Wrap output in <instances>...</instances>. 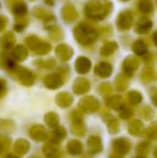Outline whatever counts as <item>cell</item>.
Listing matches in <instances>:
<instances>
[{"label":"cell","mask_w":157,"mask_h":158,"mask_svg":"<svg viewBox=\"0 0 157 158\" xmlns=\"http://www.w3.org/2000/svg\"><path fill=\"white\" fill-rule=\"evenodd\" d=\"M113 11L110 0H88L84 6V13L93 21H103Z\"/></svg>","instance_id":"1"},{"label":"cell","mask_w":157,"mask_h":158,"mask_svg":"<svg viewBox=\"0 0 157 158\" xmlns=\"http://www.w3.org/2000/svg\"><path fill=\"white\" fill-rule=\"evenodd\" d=\"M99 32L93 25L85 22L78 24L73 29V37L81 45L89 46L98 39Z\"/></svg>","instance_id":"2"},{"label":"cell","mask_w":157,"mask_h":158,"mask_svg":"<svg viewBox=\"0 0 157 158\" xmlns=\"http://www.w3.org/2000/svg\"><path fill=\"white\" fill-rule=\"evenodd\" d=\"M25 43L32 51L34 54L39 55V56H43V55L48 54L51 52V50H52L51 43L43 41V40H41L40 38L34 35H28L25 39Z\"/></svg>","instance_id":"3"},{"label":"cell","mask_w":157,"mask_h":158,"mask_svg":"<svg viewBox=\"0 0 157 158\" xmlns=\"http://www.w3.org/2000/svg\"><path fill=\"white\" fill-rule=\"evenodd\" d=\"M134 24V16L132 13L129 10H124L118 14V19H116V26L118 29L121 31H127L131 28Z\"/></svg>","instance_id":"4"},{"label":"cell","mask_w":157,"mask_h":158,"mask_svg":"<svg viewBox=\"0 0 157 158\" xmlns=\"http://www.w3.org/2000/svg\"><path fill=\"white\" fill-rule=\"evenodd\" d=\"M11 11L16 19H24L28 13L27 4L23 0H8Z\"/></svg>","instance_id":"5"},{"label":"cell","mask_w":157,"mask_h":158,"mask_svg":"<svg viewBox=\"0 0 157 158\" xmlns=\"http://www.w3.org/2000/svg\"><path fill=\"white\" fill-rule=\"evenodd\" d=\"M13 72L16 74V77L23 85L25 86H31L35 83V74L28 69L24 67L17 66Z\"/></svg>","instance_id":"6"},{"label":"cell","mask_w":157,"mask_h":158,"mask_svg":"<svg viewBox=\"0 0 157 158\" xmlns=\"http://www.w3.org/2000/svg\"><path fill=\"white\" fill-rule=\"evenodd\" d=\"M55 55L60 61L66 63L73 56V48L68 44H59L55 48Z\"/></svg>","instance_id":"7"},{"label":"cell","mask_w":157,"mask_h":158,"mask_svg":"<svg viewBox=\"0 0 157 158\" xmlns=\"http://www.w3.org/2000/svg\"><path fill=\"white\" fill-rule=\"evenodd\" d=\"M98 106H99L98 100H97L96 98L92 97V96L83 98L79 103L80 110H82L83 112H86V113L95 112V111L98 109Z\"/></svg>","instance_id":"8"},{"label":"cell","mask_w":157,"mask_h":158,"mask_svg":"<svg viewBox=\"0 0 157 158\" xmlns=\"http://www.w3.org/2000/svg\"><path fill=\"white\" fill-rule=\"evenodd\" d=\"M123 71L126 75H131L140 67V60L136 56H127L123 61Z\"/></svg>","instance_id":"9"},{"label":"cell","mask_w":157,"mask_h":158,"mask_svg":"<svg viewBox=\"0 0 157 158\" xmlns=\"http://www.w3.org/2000/svg\"><path fill=\"white\" fill-rule=\"evenodd\" d=\"M78 16V11L72 4H66L61 9V19L65 23H73L74 21H76Z\"/></svg>","instance_id":"10"},{"label":"cell","mask_w":157,"mask_h":158,"mask_svg":"<svg viewBox=\"0 0 157 158\" xmlns=\"http://www.w3.org/2000/svg\"><path fill=\"white\" fill-rule=\"evenodd\" d=\"M32 15L36 19L43 21L45 23V25H48L50 23H55V17L53 15V13H51L50 11L45 10V9L41 8V6H36L32 10Z\"/></svg>","instance_id":"11"},{"label":"cell","mask_w":157,"mask_h":158,"mask_svg":"<svg viewBox=\"0 0 157 158\" xmlns=\"http://www.w3.org/2000/svg\"><path fill=\"white\" fill-rule=\"evenodd\" d=\"M64 84V80L58 73H51L44 77V85L48 89H57Z\"/></svg>","instance_id":"12"},{"label":"cell","mask_w":157,"mask_h":158,"mask_svg":"<svg viewBox=\"0 0 157 158\" xmlns=\"http://www.w3.org/2000/svg\"><path fill=\"white\" fill-rule=\"evenodd\" d=\"M113 148L118 155H125L127 154L130 151V148H131V144L128 141V139L126 138H119V139H116L113 141Z\"/></svg>","instance_id":"13"},{"label":"cell","mask_w":157,"mask_h":158,"mask_svg":"<svg viewBox=\"0 0 157 158\" xmlns=\"http://www.w3.org/2000/svg\"><path fill=\"white\" fill-rule=\"evenodd\" d=\"M76 72L80 74H86L89 72L90 68H92V61L85 56H80L76 58V63H74Z\"/></svg>","instance_id":"14"},{"label":"cell","mask_w":157,"mask_h":158,"mask_svg":"<svg viewBox=\"0 0 157 158\" xmlns=\"http://www.w3.org/2000/svg\"><path fill=\"white\" fill-rule=\"evenodd\" d=\"M15 35L11 31H6L0 37V45L3 50H12L15 45Z\"/></svg>","instance_id":"15"},{"label":"cell","mask_w":157,"mask_h":158,"mask_svg":"<svg viewBox=\"0 0 157 158\" xmlns=\"http://www.w3.org/2000/svg\"><path fill=\"white\" fill-rule=\"evenodd\" d=\"M152 26H153V23L151 19L142 17L137 22L136 26H134V31L138 35H145L152 29Z\"/></svg>","instance_id":"16"},{"label":"cell","mask_w":157,"mask_h":158,"mask_svg":"<svg viewBox=\"0 0 157 158\" xmlns=\"http://www.w3.org/2000/svg\"><path fill=\"white\" fill-rule=\"evenodd\" d=\"M112 71H113V68H112L111 64L105 63V61L99 63L95 67V73H96V75H98L99 77H102V79L109 77L112 74Z\"/></svg>","instance_id":"17"},{"label":"cell","mask_w":157,"mask_h":158,"mask_svg":"<svg viewBox=\"0 0 157 158\" xmlns=\"http://www.w3.org/2000/svg\"><path fill=\"white\" fill-rule=\"evenodd\" d=\"M0 67L9 72H13L16 69V61L13 58H11L6 53L0 54Z\"/></svg>","instance_id":"18"},{"label":"cell","mask_w":157,"mask_h":158,"mask_svg":"<svg viewBox=\"0 0 157 158\" xmlns=\"http://www.w3.org/2000/svg\"><path fill=\"white\" fill-rule=\"evenodd\" d=\"M27 57H28V50L25 45L19 44V45L14 46V48L12 51V58L15 61L22 63V61L26 60Z\"/></svg>","instance_id":"19"},{"label":"cell","mask_w":157,"mask_h":158,"mask_svg":"<svg viewBox=\"0 0 157 158\" xmlns=\"http://www.w3.org/2000/svg\"><path fill=\"white\" fill-rule=\"evenodd\" d=\"M90 88V84L84 77H79L73 83V90L76 95H83L87 93Z\"/></svg>","instance_id":"20"},{"label":"cell","mask_w":157,"mask_h":158,"mask_svg":"<svg viewBox=\"0 0 157 158\" xmlns=\"http://www.w3.org/2000/svg\"><path fill=\"white\" fill-rule=\"evenodd\" d=\"M118 45L116 42L114 41H108L105 42V44L102 45V48H100V54L102 56H111L112 54L118 51Z\"/></svg>","instance_id":"21"},{"label":"cell","mask_w":157,"mask_h":158,"mask_svg":"<svg viewBox=\"0 0 157 158\" xmlns=\"http://www.w3.org/2000/svg\"><path fill=\"white\" fill-rule=\"evenodd\" d=\"M88 151L90 154H97L102 150V145H101V141L98 137H90L87 142Z\"/></svg>","instance_id":"22"},{"label":"cell","mask_w":157,"mask_h":158,"mask_svg":"<svg viewBox=\"0 0 157 158\" xmlns=\"http://www.w3.org/2000/svg\"><path fill=\"white\" fill-rule=\"evenodd\" d=\"M132 52L138 56H144L147 53V45L143 40H136L132 43Z\"/></svg>","instance_id":"23"},{"label":"cell","mask_w":157,"mask_h":158,"mask_svg":"<svg viewBox=\"0 0 157 158\" xmlns=\"http://www.w3.org/2000/svg\"><path fill=\"white\" fill-rule=\"evenodd\" d=\"M72 101H73L72 96L70 95L69 93H66V92L59 93L56 97L57 104H59V106H61V108H67V106H69L70 104L72 103Z\"/></svg>","instance_id":"24"},{"label":"cell","mask_w":157,"mask_h":158,"mask_svg":"<svg viewBox=\"0 0 157 158\" xmlns=\"http://www.w3.org/2000/svg\"><path fill=\"white\" fill-rule=\"evenodd\" d=\"M156 77H157V73L154 70V68H152V67H147L141 72V80L144 83H151V82L155 81Z\"/></svg>","instance_id":"25"},{"label":"cell","mask_w":157,"mask_h":158,"mask_svg":"<svg viewBox=\"0 0 157 158\" xmlns=\"http://www.w3.org/2000/svg\"><path fill=\"white\" fill-rule=\"evenodd\" d=\"M30 135L31 138H34L36 141H43V140L46 139L48 135H46L45 129L42 126H35L30 129Z\"/></svg>","instance_id":"26"},{"label":"cell","mask_w":157,"mask_h":158,"mask_svg":"<svg viewBox=\"0 0 157 158\" xmlns=\"http://www.w3.org/2000/svg\"><path fill=\"white\" fill-rule=\"evenodd\" d=\"M65 137H66V130L63 127H56V129H54L50 135L51 141L54 144H57V143H59V142H61Z\"/></svg>","instance_id":"27"},{"label":"cell","mask_w":157,"mask_h":158,"mask_svg":"<svg viewBox=\"0 0 157 158\" xmlns=\"http://www.w3.org/2000/svg\"><path fill=\"white\" fill-rule=\"evenodd\" d=\"M107 104L110 108L114 109V110H121L124 106H125V102L122 96H112L109 99L107 100Z\"/></svg>","instance_id":"28"},{"label":"cell","mask_w":157,"mask_h":158,"mask_svg":"<svg viewBox=\"0 0 157 158\" xmlns=\"http://www.w3.org/2000/svg\"><path fill=\"white\" fill-rule=\"evenodd\" d=\"M143 129H144V126H143V124L141 123L140 121H138V119L130 122L129 125H128V130H129V132L134 135H142Z\"/></svg>","instance_id":"29"},{"label":"cell","mask_w":157,"mask_h":158,"mask_svg":"<svg viewBox=\"0 0 157 158\" xmlns=\"http://www.w3.org/2000/svg\"><path fill=\"white\" fill-rule=\"evenodd\" d=\"M138 8L139 11L141 13H143V14H150L154 10V6L152 0H139Z\"/></svg>","instance_id":"30"},{"label":"cell","mask_w":157,"mask_h":158,"mask_svg":"<svg viewBox=\"0 0 157 158\" xmlns=\"http://www.w3.org/2000/svg\"><path fill=\"white\" fill-rule=\"evenodd\" d=\"M129 80L126 74H119L115 79V87L118 90H125L128 87Z\"/></svg>","instance_id":"31"},{"label":"cell","mask_w":157,"mask_h":158,"mask_svg":"<svg viewBox=\"0 0 157 158\" xmlns=\"http://www.w3.org/2000/svg\"><path fill=\"white\" fill-rule=\"evenodd\" d=\"M14 148H15V152H16L17 154L23 155V154H26V153L28 152V150H29V143H28L27 141H25V140L19 139L16 141Z\"/></svg>","instance_id":"32"},{"label":"cell","mask_w":157,"mask_h":158,"mask_svg":"<svg viewBox=\"0 0 157 158\" xmlns=\"http://www.w3.org/2000/svg\"><path fill=\"white\" fill-rule=\"evenodd\" d=\"M82 148H83L82 144L80 143L79 141H76V140H72V141H70L69 143H68V145H67V151L71 155L80 154V153L82 152Z\"/></svg>","instance_id":"33"},{"label":"cell","mask_w":157,"mask_h":158,"mask_svg":"<svg viewBox=\"0 0 157 158\" xmlns=\"http://www.w3.org/2000/svg\"><path fill=\"white\" fill-rule=\"evenodd\" d=\"M127 97L131 104H139L142 101V95L139 92H137V90H131V92H129Z\"/></svg>","instance_id":"34"},{"label":"cell","mask_w":157,"mask_h":158,"mask_svg":"<svg viewBox=\"0 0 157 158\" xmlns=\"http://www.w3.org/2000/svg\"><path fill=\"white\" fill-rule=\"evenodd\" d=\"M45 122L50 127H57L59 123V118L56 113H48L45 115Z\"/></svg>","instance_id":"35"},{"label":"cell","mask_w":157,"mask_h":158,"mask_svg":"<svg viewBox=\"0 0 157 158\" xmlns=\"http://www.w3.org/2000/svg\"><path fill=\"white\" fill-rule=\"evenodd\" d=\"M109 118L107 119V124L108 127H109V130L111 133H116L118 131V122L116 118H114L113 116L109 115Z\"/></svg>","instance_id":"36"},{"label":"cell","mask_w":157,"mask_h":158,"mask_svg":"<svg viewBox=\"0 0 157 158\" xmlns=\"http://www.w3.org/2000/svg\"><path fill=\"white\" fill-rule=\"evenodd\" d=\"M140 115L144 119H147V121H150V119H152L154 116H155V112H154L153 109L147 106H144V108H142L140 110Z\"/></svg>","instance_id":"37"},{"label":"cell","mask_w":157,"mask_h":158,"mask_svg":"<svg viewBox=\"0 0 157 158\" xmlns=\"http://www.w3.org/2000/svg\"><path fill=\"white\" fill-rule=\"evenodd\" d=\"M35 64L38 67H40V68H43V69H52L56 66V61L53 58H50L48 60H37Z\"/></svg>","instance_id":"38"},{"label":"cell","mask_w":157,"mask_h":158,"mask_svg":"<svg viewBox=\"0 0 157 158\" xmlns=\"http://www.w3.org/2000/svg\"><path fill=\"white\" fill-rule=\"evenodd\" d=\"M72 132L74 135H82L84 133V126L82 124V119H73Z\"/></svg>","instance_id":"39"},{"label":"cell","mask_w":157,"mask_h":158,"mask_svg":"<svg viewBox=\"0 0 157 158\" xmlns=\"http://www.w3.org/2000/svg\"><path fill=\"white\" fill-rule=\"evenodd\" d=\"M150 152V143L147 142H142L137 146V153L139 154V156L145 157Z\"/></svg>","instance_id":"40"},{"label":"cell","mask_w":157,"mask_h":158,"mask_svg":"<svg viewBox=\"0 0 157 158\" xmlns=\"http://www.w3.org/2000/svg\"><path fill=\"white\" fill-rule=\"evenodd\" d=\"M44 154L48 158H56L59 154V151L56 148L51 145V144H48V145L44 146Z\"/></svg>","instance_id":"41"},{"label":"cell","mask_w":157,"mask_h":158,"mask_svg":"<svg viewBox=\"0 0 157 158\" xmlns=\"http://www.w3.org/2000/svg\"><path fill=\"white\" fill-rule=\"evenodd\" d=\"M132 115H134V110H132L130 106H126V104L119 110V116H121V118H123V119L130 118Z\"/></svg>","instance_id":"42"},{"label":"cell","mask_w":157,"mask_h":158,"mask_svg":"<svg viewBox=\"0 0 157 158\" xmlns=\"http://www.w3.org/2000/svg\"><path fill=\"white\" fill-rule=\"evenodd\" d=\"M147 137L150 140H157V122L150 125L147 129Z\"/></svg>","instance_id":"43"},{"label":"cell","mask_w":157,"mask_h":158,"mask_svg":"<svg viewBox=\"0 0 157 158\" xmlns=\"http://www.w3.org/2000/svg\"><path fill=\"white\" fill-rule=\"evenodd\" d=\"M26 27H27V19H17L14 25V30H16L17 32H22Z\"/></svg>","instance_id":"44"},{"label":"cell","mask_w":157,"mask_h":158,"mask_svg":"<svg viewBox=\"0 0 157 158\" xmlns=\"http://www.w3.org/2000/svg\"><path fill=\"white\" fill-rule=\"evenodd\" d=\"M99 90L102 95H110L112 93V86L110 83H103L99 86Z\"/></svg>","instance_id":"45"},{"label":"cell","mask_w":157,"mask_h":158,"mask_svg":"<svg viewBox=\"0 0 157 158\" xmlns=\"http://www.w3.org/2000/svg\"><path fill=\"white\" fill-rule=\"evenodd\" d=\"M149 95L151 97V100L153 102L154 106H157V87H152L149 90Z\"/></svg>","instance_id":"46"},{"label":"cell","mask_w":157,"mask_h":158,"mask_svg":"<svg viewBox=\"0 0 157 158\" xmlns=\"http://www.w3.org/2000/svg\"><path fill=\"white\" fill-rule=\"evenodd\" d=\"M6 25H8V17L4 15H0V32L3 31Z\"/></svg>","instance_id":"47"},{"label":"cell","mask_w":157,"mask_h":158,"mask_svg":"<svg viewBox=\"0 0 157 158\" xmlns=\"http://www.w3.org/2000/svg\"><path fill=\"white\" fill-rule=\"evenodd\" d=\"M6 92V82L3 80L0 79V97H2Z\"/></svg>","instance_id":"48"},{"label":"cell","mask_w":157,"mask_h":158,"mask_svg":"<svg viewBox=\"0 0 157 158\" xmlns=\"http://www.w3.org/2000/svg\"><path fill=\"white\" fill-rule=\"evenodd\" d=\"M153 41H154V44H155V45L157 46V31H155L153 33Z\"/></svg>","instance_id":"49"},{"label":"cell","mask_w":157,"mask_h":158,"mask_svg":"<svg viewBox=\"0 0 157 158\" xmlns=\"http://www.w3.org/2000/svg\"><path fill=\"white\" fill-rule=\"evenodd\" d=\"M4 158H19V157H16V156H14V155H12V154H10V155H6Z\"/></svg>","instance_id":"50"},{"label":"cell","mask_w":157,"mask_h":158,"mask_svg":"<svg viewBox=\"0 0 157 158\" xmlns=\"http://www.w3.org/2000/svg\"><path fill=\"white\" fill-rule=\"evenodd\" d=\"M110 158H123V157H122L121 155H112Z\"/></svg>","instance_id":"51"},{"label":"cell","mask_w":157,"mask_h":158,"mask_svg":"<svg viewBox=\"0 0 157 158\" xmlns=\"http://www.w3.org/2000/svg\"><path fill=\"white\" fill-rule=\"evenodd\" d=\"M154 155H155V157L157 158V148L155 150V152H154Z\"/></svg>","instance_id":"52"},{"label":"cell","mask_w":157,"mask_h":158,"mask_svg":"<svg viewBox=\"0 0 157 158\" xmlns=\"http://www.w3.org/2000/svg\"><path fill=\"white\" fill-rule=\"evenodd\" d=\"M136 158H145V157H143V156H137Z\"/></svg>","instance_id":"53"},{"label":"cell","mask_w":157,"mask_h":158,"mask_svg":"<svg viewBox=\"0 0 157 158\" xmlns=\"http://www.w3.org/2000/svg\"><path fill=\"white\" fill-rule=\"evenodd\" d=\"M121 1H129V0H121Z\"/></svg>","instance_id":"54"},{"label":"cell","mask_w":157,"mask_h":158,"mask_svg":"<svg viewBox=\"0 0 157 158\" xmlns=\"http://www.w3.org/2000/svg\"><path fill=\"white\" fill-rule=\"evenodd\" d=\"M0 152H1V145H0Z\"/></svg>","instance_id":"55"},{"label":"cell","mask_w":157,"mask_h":158,"mask_svg":"<svg viewBox=\"0 0 157 158\" xmlns=\"http://www.w3.org/2000/svg\"><path fill=\"white\" fill-rule=\"evenodd\" d=\"M29 1H35V0H29Z\"/></svg>","instance_id":"56"},{"label":"cell","mask_w":157,"mask_h":158,"mask_svg":"<svg viewBox=\"0 0 157 158\" xmlns=\"http://www.w3.org/2000/svg\"><path fill=\"white\" fill-rule=\"evenodd\" d=\"M156 2H157V0H156Z\"/></svg>","instance_id":"57"}]
</instances>
